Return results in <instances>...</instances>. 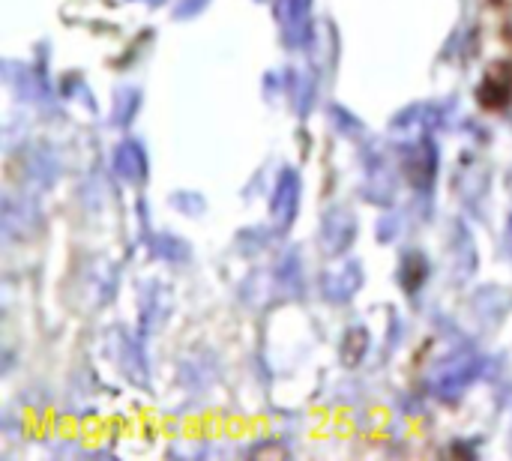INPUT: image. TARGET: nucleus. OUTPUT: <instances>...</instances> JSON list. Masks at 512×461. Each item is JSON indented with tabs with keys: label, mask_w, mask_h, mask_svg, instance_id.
<instances>
[{
	"label": "nucleus",
	"mask_w": 512,
	"mask_h": 461,
	"mask_svg": "<svg viewBox=\"0 0 512 461\" xmlns=\"http://www.w3.org/2000/svg\"><path fill=\"white\" fill-rule=\"evenodd\" d=\"M183 3H186V6H180V9H177V15H180V18H186L189 12L195 15L198 9H204V3H207V0H183Z\"/></svg>",
	"instance_id": "1a4fd4ad"
},
{
	"label": "nucleus",
	"mask_w": 512,
	"mask_h": 461,
	"mask_svg": "<svg viewBox=\"0 0 512 461\" xmlns=\"http://www.w3.org/2000/svg\"><path fill=\"white\" fill-rule=\"evenodd\" d=\"M354 240V219L348 210H330L324 219V246L327 252H342Z\"/></svg>",
	"instance_id": "0eeeda50"
},
{
	"label": "nucleus",
	"mask_w": 512,
	"mask_h": 461,
	"mask_svg": "<svg viewBox=\"0 0 512 461\" xmlns=\"http://www.w3.org/2000/svg\"><path fill=\"white\" fill-rule=\"evenodd\" d=\"M363 282V270L357 261H348L345 267H336L333 273L324 276V294L327 300H336V303H345L354 297V291L360 288Z\"/></svg>",
	"instance_id": "20e7f679"
},
{
	"label": "nucleus",
	"mask_w": 512,
	"mask_h": 461,
	"mask_svg": "<svg viewBox=\"0 0 512 461\" xmlns=\"http://www.w3.org/2000/svg\"><path fill=\"white\" fill-rule=\"evenodd\" d=\"M297 204H300V177L294 168H285L279 183H276V195H273V219L285 228L294 222V213H297Z\"/></svg>",
	"instance_id": "7ed1b4c3"
},
{
	"label": "nucleus",
	"mask_w": 512,
	"mask_h": 461,
	"mask_svg": "<svg viewBox=\"0 0 512 461\" xmlns=\"http://www.w3.org/2000/svg\"><path fill=\"white\" fill-rule=\"evenodd\" d=\"M114 171L129 180V183H138L147 177V153L138 141H123L117 150H114Z\"/></svg>",
	"instance_id": "39448f33"
},
{
	"label": "nucleus",
	"mask_w": 512,
	"mask_h": 461,
	"mask_svg": "<svg viewBox=\"0 0 512 461\" xmlns=\"http://www.w3.org/2000/svg\"><path fill=\"white\" fill-rule=\"evenodd\" d=\"M405 168H408V180L417 189H426L435 180V144L423 141V144L411 147L408 159H405Z\"/></svg>",
	"instance_id": "423d86ee"
},
{
	"label": "nucleus",
	"mask_w": 512,
	"mask_h": 461,
	"mask_svg": "<svg viewBox=\"0 0 512 461\" xmlns=\"http://www.w3.org/2000/svg\"><path fill=\"white\" fill-rule=\"evenodd\" d=\"M135 96H138L135 90H123V99H117V120L120 123H126L132 117V111L138 108V99Z\"/></svg>",
	"instance_id": "6e6552de"
},
{
	"label": "nucleus",
	"mask_w": 512,
	"mask_h": 461,
	"mask_svg": "<svg viewBox=\"0 0 512 461\" xmlns=\"http://www.w3.org/2000/svg\"><path fill=\"white\" fill-rule=\"evenodd\" d=\"M477 375H480V360L471 357V354H462V357L444 363V369L435 375V393L444 396V399H453V396H459Z\"/></svg>",
	"instance_id": "f257e3e1"
},
{
	"label": "nucleus",
	"mask_w": 512,
	"mask_h": 461,
	"mask_svg": "<svg viewBox=\"0 0 512 461\" xmlns=\"http://www.w3.org/2000/svg\"><path fill=\"white\" fill-rule=\"evenodd\" d=\"M279 18H282L285 42L294 48H303L312 36L309 0H279Z\"/></svg>",
	"instance_id": "f03ea898"
},
{
	"label": "nucleus",
	"mask_w": 512,
	"mask_h": 461,
	"mask_svg": "<svg viewBox=\"0 0 512 461\" xmlns=\"http://www.w3.org/2000/svg\"><path fill=\"white\" fill-rule=\"evenodd\" d=\"M507 249H510V255H512V219H510V225H507Z\"/></svg>",
	"instance_id": "9d476101"
}]
</instances>
